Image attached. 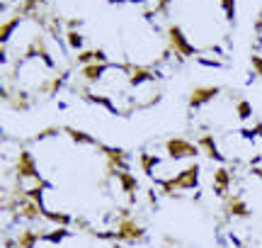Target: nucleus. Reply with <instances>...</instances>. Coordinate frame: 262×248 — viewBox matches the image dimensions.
I'll return each instance as SVG.
<instances>
[{
  "label": "nucleus",
  "instance_id": "f257e3e1",
  "mask_svg": "<svg viewBox=\"0 0 262 248\" xmlns=\"http://www.w3.org/2000/svg\"><path fill=\"white\" fill-rule=\"evenodd\" d=\"M12 171H15V178H17L19 185H22V182H29V188H32V185L44 182V178H41L37 171V163L32 158V153L25 151V149L17 153V161L12 166ZM25 190H27V188H25Z\"/></svg>",
  "mask_w": 262,
  "mask_h": 248
},
{
  "label": "nucleus",
  "instance_id": "f03ea898",
  "mask_svg": "<svg viewBox=\"0 0 262 248\" xmlns=\"http://www.w3.org/2000/svg\"><path fill=\"white\" fill-rule=\"evenodd\" d=\"M165 151H168L170 158H175V161H182V158H194L199 156V146L187 139H180V136H172L165 141Z\"/></svg>",
  "mask_w": 262,
  "mask_h": 248
},
{
  "label": "nucleus",
  "instance_id": "7ed1b4c3",
  "mask_svg": "<svg viewBox=\"0 0 262 248\" xmlns=\"http://www.w3.org/2000/svg\"><path fill=\"white\" fill-rule=\"evenodd\" d=\"M100 151L107 156V173L110 175H114V173H119V171H129V156H126L124 149L100 143Z\"/></svg>",
  "mask_w": 262,
  "mask_h": 248
},
{
  "label": "nucleus",
  "instance_id": "20e7f679",
  "mask_svg": "<svg viewBox=\"0 0 262 248\" xmlns=\"http://www.w3.org/2000/svg\"><path fill=\"white\" fill-rule=\"evenodd\" d=\"M168 47L178 54V56H192V54H196L194 47L187 42V34L182 32V29L178 27V25H170L168 27Z\"/></svg>",
  "mask_w": 262,
  "mask_h": 248
},
{
  "label": "nucleus",
  "instance_id": "39448f33",
  "mask_svg": "<svg viewBox=\"0 0 262 248\" xmlns=\"http://www.w3.org/2000/svg\"><path fill=\"white\" fill-rule=\"evenodd\" d=\"M117 239L126 241V243H139V241L146 239V229L139 226L134 219H119V224H117Z\"/></svg>",
  "mask_w": 262,
  "mask_h": 248
},
{
  "label": "nucleus",
  "instance_id": "423d86ee",
  "mask_svg": "<svg viewBox=\"0 0 262 248\" xmlns=\"http://www.w3.org/2000/svg\"><path fill=\"white\" fill-rule=\"evenodd\" d=\"M221 93L219 86H196L192 93H189V110H199L204 107L206 102H211L216 95Z\"/></svg>",
  "mask_w": 262,
  "mask_h": 248
},
{
  "label": "nucleus",
  "instance_id": "0eeeda50",
  "mask_svg": "<svg viewBox=\"0 0 262 248\" xmlns=\"http://www.w3.org/2000/svg\"><path fill=\"white\" fill-rule=\"evenodd\" d=\"M172 182H175L178 190H196V185H199V166H196V163L187 166L185 171H180L178 175L172 178Z\"/></svg>",
  "mask_w": 262,
  "mask_h": 248
},
{
  "label": "nucleus",
  "instance_id": "6e6552de",
  "mask_svg": "<svg viewBox=\"0 0 262 248\" xmlns=\"http://www.w3.org/2000/svg\"><path fill=\"white\" fill-rule=\"evenodd\" d=\"M122 68L126 71V76H129V83L134 88L141 86V83H148L153 78H158V73H153L148 66H134V64H122Z\"/></svg>",
  "mask_w": 262,
  "mask_h": 248
},
{
  "label": "nucleus",
  "instance_id": "1a4fd4ad",
  "mask_svg": "<svg viewBox=\"0 0 262 248\" xmlns=\"http://www.w3.org/2000/svg\"><path fill=\"white\" fill-rule=\"evenodd\" d=\"M196 146H199V151H204L211 161H216V163L226 161V156L219 151V146H216V141H214V136H211V134H202V136H199V141H196Z\"/></svg>",
  "mask_w": 262,
  "mask_h": 248
},
{
  "label": "nucleus",
  "instance_id": "9d476101",
  "mask_svg": "<svg viewBox=\"0 0 262 248\" xmlns=\"http://www.w3.org/2000/svg\"><path fill=\"white\" fill-rule=\"evenodd\" d=\"M41 212H44V207H41L39 202L27 200V197H19L17 217H22V219H27V221H34L37 217H41Z\"/></svg>",
  "mask_w": 262,
  "mask_h": 248
},
{
  "label": "nucleus",
  "instance_id": "9b49d317",
  "mask_svg": "<svg viewBox=\"0 0 262 248\" xmlns=\"http://www.w3.org/2000/svg\"><path fill=\"white\" fill-rule=\"evenodd\" d=\"M228 188H231V171L226 166H221V168L214 171V192L219 197H226Z\"/></svg>",
  "mask_w": 262,
  "mask_h": 248
},
{
  "label": "nucleus",
  "instance_id": "f8f14e48",
  "mask_svg": "<svg viewBox=\"0 0 262 248\" xmlns=\"http://www.w3.org/2000/svg\"><path fill=\"white\" fill-rule=\"evenodd\" d=\"M226 212H228L231 217H238V219H248V217H250L248 204H245L238 195H233V197H228V200H226Z\"/></svg>",
  "mask_w": 262,
  "mask_h": 248
},
{
  "label": "nucleus",
  "instance_id": "ddd939ff",
  "mask_svg": "<svg viewBox=\"0 0 262 248\" xmlns=\"http://www.w3.org/2000/svg\"><path fill=\"white\" fill-rule=\"evenodd\" d=\"M107 68H110V64H88V66L80 68V78H83L85 83H97L104 76Z\"/></svg>",
  "mask_w": 262,
  "mask_h": 248
},
{
  "label": "nucleus",
  "instance_id": "4468645a",
  "mask_svg": "<svg viewBox=\"0 0 262 248\" xmlns=\"http://www.w3.org/2000/svg\"><path fill=\"white\" fill-rule=\"evenodd\" d=\"M117 178H119V182H122V190L134 200V197H136V190H139V180L131 175V171H119L117 173Z\"/></svg>",
  "mask_w": 262,
  "mask_h": 248
},
{
  "label": "nucleus",
  "instance_id": "2eb2a0df",
  "mask_svg": "<svg viewBox=\"0 0 262 248\" xmlns=\"http://www.w3.org/2000/svg\"><path fill=\"white\" fill-rule=\"evenodd\" d=\"M63 132L68 134V136H71V139H73L75 143H88V146H100V143H97V139H95L93 134H85V132H80V129H73V127H66Z\"/></svg>",
  "mask_w": 262,
  "mask_h": 248
},
{
  "label": "nucleus",
  "instance_id": "dca6fc26",
  "mask_svg": "<svg viewBox=\"0 0 262 248\" xmlns=\"http://www.w3.org/2000/svg\"><path fill=\"white\" fill-rule=\"evenodd\" d=\"M39 239H41V234H37V231H32V229H22L17 236V243H19V248H34Z\"/></svg>",
  "mask_w": 262,
  "mask_h": 248
},
{
  "label": "nucleus",
  "instance_id": "f3484780",
  "mask_svg": "<svg viewBox=\"0 0 262 248\" xmlns=\"http://www.w3.org/2000/svg\"><path fill=\"white\" fill-rule=\"evenodd\" d=\"M41 217H44L47 221H51V224H58V226H71V224H73V219H71L68 214H63V212L44 210V212H41Z\"/></svg>",
  "mask_w": 262,
  "mask_h": 248
},
{
  "label": "nucleus",
  "instance_id": "a211bd4d",
  "mask_svg": "<svg viewBox=\"0 0 262 248\" xmlns=\"http://www.w3.org/2000/svg\"><path fill=\"white\" fill-rule=\"evenodd\" d=\"M19 19H22V15H19V12H15L12 17H8L5 22H3V29H0V39H3V44L10 39V32H15V27L19 25Z\"/></svg>",
  "mask_w": 262,
  "mask_h": 248
},
{
  "label": "nucleus",
  "instance_id": "6ab92c4d",
  "mask_svg": "<svg viewBox=\"0 0 262 248\" xmlns=\"http://www.w3.org/2000/svg\"><path fill=\"white\" fill-rule=\"evenodd\" d=\"M10 105H12V110H17V112H25V110H29V95L25 90H17L12 95V100H10Z\"/></svg>",
  "mask_w": 262,
  "mask_h": 248
},
{
  "label": "nucleus",
  "instance_id": "aec40b11",
  "mask_svg": "<svg viewBox=\"0 0 262 248\" xmlns=\"http://www.w3.org/2000/svg\"><path fill=\"white\" fill-rule=\"evenodd\" d=\"M66 44L71 49H83V34L78 29H68L66 32Z\"/></svg>",
  "mask_w": 262,
  "mask_h": 248
},
{
  "label": "nucleus",
  "instance_id": "412c9836",
  "mask_svg": "<svg viewBox=\"0 0 262 248\" xmlns=\"http://www.w3.org/2000/svg\"><path fill=\"white\" fill-rule=\"evenodd\" d=\"M235 115H238V119H250L253 117V105L248 100H238L235 102Z\"/></svg>",
  "mask_w": 262,
  "mask_h": 248
},
{
  "label": "nucleus",
  "instance_id": "4be33fe9",
  "mask_svg": "<svg viewBox=\"0 0 262 248\" xmlns=\"http://www.w3.org/2000/svg\"><path fill=\"white\" fill-rule=\"evenodd\" d=\"M141 168H143V173L148 175V173H153V168L158 166V158L156 156H150V153H141Z\"/></svg>",
  "mask_w": 262,
  "mask_h": 248
},
{
  "label": "nucleus",
  "instance_id": "5701e85b",
  "mask_svg": "<svg viewBox=\"0 0 262 248\" xmlns=\"http://www.w3.org/2000/svg\"><path fill=\"white\" fill-rule=\"evenodd\" d=\"M66 236H68V229H66V226H58L56 231H49V234H41V239L51 241V243H58V241H63Z\"/></svg>",
  "mask_w": 262,
  "mask_h": 248
},
{
  "label": "nucleus",
  "instance_id": "b1692460",
  "mask_svg": "<svg viewBox=\"0 0 262 248\" xmlns=\"http://www.w3.org/2000/svg\"><path fill=\"white\" fill-rule=\"evenodd\" d=\"M63 80H66V73H61L58 78H54V80H49L47 86L41 88L44 93H51V95H56L58 90H61V86H63Z\"/></svg>",
  "mask_w": 262,
  "mask_h": 248
},
{
  "label": "nucleus",
  "instance_id": "393cba45",
  "mask_svg": "<svg viewBox=\"0 0 262 248\" xmlns=\"http://www.w3.org/2000/svg\"><path fill=\"white\" fill-rule=\"evenodd\" d=\"M41 3H44V0H22V5H19V15H22V17H25V15H29V12H32V15H34V10H37V5H41Z\"/></svg>",
  "mask_w": 262,
  "mask_h": 248
},
{
  "label": "nucleus",
  "instance_id": "a878e982",
  "mask_svg": "<svg viewBox=\"0 0 262 248\" xmlns=\"http://www.w3.org/2000/svg\"><path fill=\"white\" fill-rule=\"evenodd\" d=\"M221 8H224L228 22H233L235 19V0H221Z\"/></svg>",
  "mask_w": 262,
  "mask_h": 248
},
{
  "label": "nucleus",
  "instance_id": "bb28decb",
  "mask_svg": "<svg viewBox=\"0 0 262 248\" xmlns=\"http://www.w3.org/2000/svg\"><path fill=\"white\" fill-rule=\"evenodd\" d=\"M78 64H80V66L95 64V49H90V51H83V54H78Z\"/></svg>",
  "mask_w": 262,
  "mask_h": 248
},
{
  "label": "nucleus",
  "instance_id": "cd10ccee",
  "mask_svg": "<svg viewBox=\"0 0 262 248\" xmlns=\"http://www.w3.org/2000/svg\"><path fill=\"white\" fill-rule=\"evenodd\" d=\"M250 66H253L255 76L262 78V56H260V54H253V56H250Z\"/></svg>",
  "mask_w": 262,
  "mask_h": 248
},
{
  "label": "nucleus",
  "instance_id": "c85d7f7f",
  "mask_svg": "<svg viewBox=\"0 0 262 248\" xmlns=\"http://www.w3.org/2000/svg\"><path fill=\"white\" fill-rule=\"evenodd\" d=\"M56 134V127H47V129H41V132L37 134V141L39 139H47V136H54Z\"/></svg>",
  "mask_w": 262,
  "mask_h": 248
},
{
  "label": "nucleus",
  "instance_id": "c756f323",
  "mask_svg": "<svg viewBox=\"0 0 262 248\" xmlns=\"http://www.w3.org/2000/svg\"><path fill=\"white\" fill-rule=\"evenodd\" d=\"M95 64H110V61H107V54H104L102 49H95Z\"/></svg>",
  "mask_w": 262,
  "mask_h": 248
},
{
  "label": "nucleus",
  "instance_id": "7c9ffc66",
  "mask_svg": "<svg viewBox=\"0 0 262 248\" xmlns=\"http://www.w3.org/2000/svg\"><path fill=\"white\" fill-rule=\"evenodd\" d=\"M73 224H75V226H78L80 231H93V229H90V224H88V221H85L83 217H78V219H73Z\"/></svg>",
  "mask_w": 262,
  "mask_h": 248
},
{
  "label": "nucleus",
  "instance_id": "2f4dec72",
  "mask_svg": "<svg viewBox=\"0 0 262 248\" xmlns=\"http://www.w3.org/2000/svg\"><path fill=\"white\" fill-rule=\"evenodd\" d=\"M170 5V0H156V12H165Z\"/></svg>",
  "mask_w": 262,
  "mask_h": 248
},
{
  "label": "nucleus",
  "instance_id": "473e14b6",
  "mask_svg": "<svg viewBox=\"0 0 262 248\" xmlns=\"http://www.w3.org/2000/svg\"><path fill=\"white\" fill-rule=\"evenodd\" d=\"M80 25H83L80 19H66V27H68V29H78Z\"/></svg>",
  "mask_w": 262,
  "mask_h": 248
},
{
  "label": "nucleus",
  "instance_id": "72a5a7b5",
  "mask_svg": "<svg viewBox=\"0 0 262 248\" xmlns=\"http://www.w3.org/2000/svg\"><path fill=\"white\" fill-rule=\"evenodd\" d=\"M5 248H19V243L12 239H5Z\"/></svg>",
  "mask_w": 262,
  "mask_h": 248
},
{
  "label": "nucleus",
  "instance_id": "f704fd0d",
  "mask_svg": "<svg viewBox=\"0 0 262 248\" xmlns=\"http://www.w3.org/2000/svg\"><path fill=\"white\" fill-rule=\"evenodd\" d=\"M253 175L262 180V166H255V168H253Z\"/></svg>",
  "mask_w": 262,
  "mask_h": 248
},
{
  "label": "nucleus",
  "instance_id": "c9c22d12",
  "mask_svg": "<svg viewBox=\"0 0 262 248\" xmlns=\"http://www.w3.org/2000/svg\"><path fill=\"white\" fill-rule=\"evenodd\" d=\"M112 248H124V246H122V243H114V246H112Z\"/></svg>",
  "mask_w": 262,
  "mask_h": 248
},
{
  "label": "nucleus",
  "instance_id": "e433bc0d",
  "mask_svg": "<svg viewBox=\"0 0 262 248\" xmlns=\"http://www.w3.org/2000/svg\"><path fill=\"white\" fill-rule=\"evenodd\" d=\"M129 3H141V0H129Z\"/></svg>",
  "mask_w": 262,
  "mask_h": 248
}]
</instances>
